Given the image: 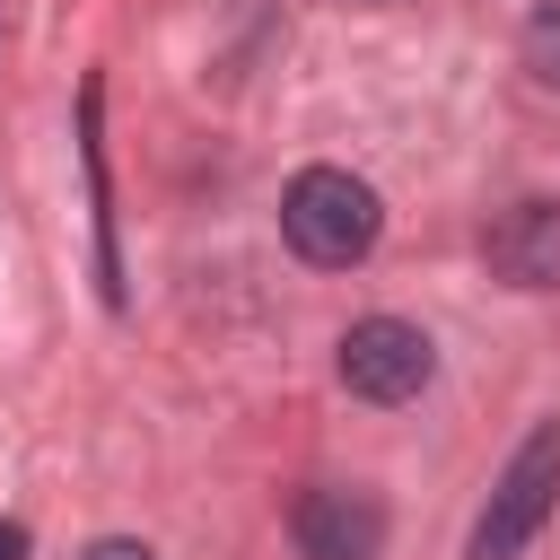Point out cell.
<instances>
[{"label":"cell","instance_id":"ba28073f","mask_svg":"<svg viewBox=\"0 0 560 560\" xmlns=\"http://www.w3.org/2000/svg\"><path fill=\"white\" fill-rule=\"evenodd\" d=\"M0 560H26V534L18 525H0Z\"/></svg>","mask_w":560,"mask_h":560},{"label":"cell","instance_id":"3957f363","mask_svg":"<svg viewBox=\"0 0 560 560\" xmlns=\"http://www.w3.org/2000/svg\"><path fill=\"white\" fill-rule=\"evenodd\" d=\"M429 368H438V350H429V332L402 324V315H368V324L341 332V385H350L359 402H411V394L429 385Z\"/></svg>","mask_w":560,"mask_h":560},{"label":"cell","instance_id":"7a4b0ae2","mask_svg":"<svg viewBox=\"0 0 560 560\" xmlns=\"http://www.w3.org/2000/svg\"><path fill=\"white\" fill-rule=\"evenodd\" d=\"M551 499H560V420H534V438L508 455V472H499V490H490L464 560H516V551L542 534Z\"/></svg>","mask_w":560,"mask_h":560},{"label":"cell","instance_id":"5b68a950","mask_svg":"<svg viewBox=\"0 0 560 560\" xmlns=\"http://www.w3.org/2000/svg\"><path fill=\"white\" fill-rule=\"evenodd\" d=\"M490 271L516 289H560V201H525L490 228Z\"/></svg>","mask_w":560,"mask_h":560},{"label":"cell","instance_id":"6da1fadb","mask_svg":"<svg viewBox=\"0 0 560 560\" xmlns=\"http://www.w3.org/2000/svg\"><path fill=\"white\" fill-rule=\"evenodd\" d=\"M376 228H385V210H376V192H368L350 166H306V175L280 192V236H289L306 262H324V271L359 262V254L376 245Z\"/></svg>","mask_w":560,"mask_h":560},{"label":"cell","instance_id":"277c9868","mask_svg":"<svg viewBox=\"0 0 560 560\" xmlns=\"http://www.w3.org/2000/svg\"><path fill=\"white\" fill-rule=\"evenodd\" d=\"M289 534L306 560H376L385 551V508L350 481H315L298 508H289Z\"/></svg>","mask_w":560,"mask_h":560},{"label":"cell","instance_id":"8992f818","mask_svg":"<svg viewBox=\"0 0 560 560\" xmlns=\"http://www.w3.org/2000/svg\"><path fill=\"white\" fill-rule=\"evenodd\" d=\"M525 70H534L542 88H560V0L534 9V26H525Z\"/></svg>","mask_w":560,"mask_h":560},{"label":"cell","instance_id":"52a82bcc","mask_svg":"<svg viewBox=\"0 0 560 560\" xmlns=\"http://www.w3.org/2000/svg\"><path fill=\"white\" fill-rule=\"evenodd\" d=\"M79 560H158V551H149V542H122V534H105V542H88Z\"/></svg>","mask_w":560,"mask_h":560}]
</instances>
